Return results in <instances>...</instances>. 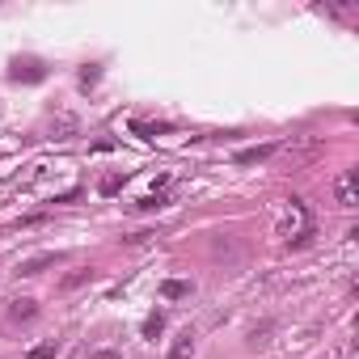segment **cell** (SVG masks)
<instances>
[{
    "mask_svg": "<svg viewBox=\"0 0 359 359\" xmlns=\"http://www.w3.org/2000/svg\"><path fill=\"white\" fill-rule=\"evenodd\" d=\"M89 359H123V355H118V351H93Z\"/></svg>",
    "mask_w": 359,
    "mask_h": 359,
    "instance_id": "e0dca14e",
    "label": "cell"
},
{
    "mask_svg": "<svg viewBox=\"0 0 359 359\" xmlns=\"http://www.w3.org/2000/svg\"><path fill=\"white\" fill-rule=\"evenodd\" d=\"M161 330H165V313H148V317H144V325H139V334H144L148 343L161 338Z\"/></svg>",
    "mask_w": 359,
    "mask_h": 359,
    "instance_id": "9c48e42d",
    "label": "cell"
},
{
    "mask_svg": "<svg viewBox=\"0 0 359 359\" xmlns=\"http://www.w3.org/2000/svg\"><path fill=\"white\" fill-rule=\"evenodd\" d=\"M334 195H338V207L355 211L359 207V190H355V170H343L338 178H334Z\"/></svg>",
    "mask_w": 359,
    "mask_h": 359,
    "instance_id": "7a4b0ae2",
    "label": "cell"
},
{
    "mask_svg": "<svg viewBox=\"0 0 359 359\" xmlns=\"http://www.w3.org/2000/svg\"><path fill=\"white\" fill-rule=\"evenodd\" d=\"M330 359H355V347H351V343H347V347H338V351H334V355H330Z\"/></svg>",
    "mask_w": 359,
    "mask_h": 359,
    "instance_id": "2e32d148",
    "label": "cell"
},
{
    "mask_svg": "<svg viewBox=\"0 0 359 359\" xmlns=\"http://www.w3.org/2000/svg\"><path fill=\"white\" fill-rule=\"evenodd\" d=\"M9 81H17V85H38V81H46V64H42V59H34V55L13 59Z\"/></svg>",
    "mask_w": 359,
    "mask_h": 359,
    "instance_id": "6da1fadb",
    "label": "cell"
},
{
    "mask_svg": "<svg viewBox=\"0 0 359 359\" xmlns=\"http://www.w3.org/2000/svg\"><path fill=\"white\" fill-rule=\"evenodd\" d=\"M77 81H81V89H93V85H98V81H102V64H85Z\"/></svg>",
    "mask_w": 359,
    "mask_h": 359,
    "instance_id": "7c38bea8",
    "label": "cell"
},
{
    "mask_svg": "<svg viewBox=\"0 0 359 359\" xmlns=\"http://www.w3.org/2000/svg\"><path fill=\"white\" fill-rule=\"evenodd\" d=\"M135 207H139V211H157V207H165V199H161V195H144Z\"/></svg>",
    "mask_w": 359,
    "mask_h": 359,
    "instance_id": "9a60e30c",
    "label": "cell"
},
{
    "mask_svg": "<svg viewBox=\"0 0 359 359\" xmlns=\"http://www.w3.org/2000/svg\"><path fill=\"white\" fill-rule=\"evenodd\" d=\"M161 296L165 300H186V296H195V283H190V279H165Z\"/></svg>",
    "mask_w": 359,
    "mask_h": 359,
    "instance_id": "ba28073f",
    "label": "cell"
},
{
    "mask_svg": "<svg viewBox=\"0 0 359 359\" xmlns=\"http://www.w3.org/2000/svg\"><path fill=\"white\" fill-rule=\"evenodd\" d=\"M118 186H123V178H118V174H110V178H102V195H118Z\"/></svg>",
    "mask_w": 359,
    "mask_h": 359,
    "instance_id": "5bb4252c",
    "label": "cell"
},
{
    "mask_svg": "<svg viewBox=\"0 0 359 359\" xmlns=\"http://www.w3.org/2000/svg\"><path fill=\"white\" fill-rule=\"evenodd\" d=\"M275 157V144H254V148H241L232 157V165H262V161H271Z\"/></svg>",
    "mask_w": 359,
    "mask_h": 359,
    "instance_id": "5b68a950",
    "label": "cell"
},
{
    "mask_svg": "<svg viewBox=\"0 0 359 359\" xmlns=\"http://www.w3.org/2000/svg\"><path fill=\"white\" fill-rule=\"evenodd\" d=\"M195 351H199L195 330H182L178 338H174V347H170V359H195Z\"/></svg>",
    "mask_w": 359,
    "mask_h": 359,
    "instance_id": "8992f818",
    "label": "cell"
},
{
    "mask_svg": "<svg viewBox=\"0 0 359 359\" xmlns=\"http://www.w3.org/2000/svg\"><path fill=\"white\" fill-rule=\"evenodd\" d=\"M51 131H55V139H72V135L81 131V123L72 114H59V123H51Z\"/></svg>",
    "mask_w": 359,
    "mask_h": 359,
    "instance_id": "30bf717a",
    "label": "cell"
},
{
    "mask_svg": "<svg viewBox=\"0 0 359 359\" xmlns=\"http://www.w3.org/2000/svg\"><path fill=\"white\" fill-rule=\"evenodd\" d=\"M55 355H59V343L55 338H46V343H38V347L26 351V359H55Z\"/></svg>",
    "mask_w": 359,
    "mask_h": 359,
    "instance_id": "8fae6325",
    "label": "cell"
},
{
    "mask_svg": "<svg viewBox=\"0 0 359 359\" xmlns=\"http://www.w3.org/2000/svg\"><path fill=\"white\" fill-rule=\"evenodd\" d=\"M85 279H93V271H72V275H64V283H59V287H64V292H72V287H81Z\"/></svg>",
    "mask_w": 359,
    "mask_h": 359,
    "instance_id": "4fadbf2b",
    "label": "cell"
},
{
    "mask_svg": "<svg viewBox=\"0 0 359 359\" xmlns=\"http://www.w3.org/2000/svg\"><path fill=\"white\" fill-rule=\"evenodd\" d=\"M271 334H275V317H262L258 325L245 330V347H250V351H262V347L271 343Z\"/></svg>",
    "mask_w": 359,
    "mask_h": 359,
    "instance_id": "277c9868",
    "label": "cell"
},
{
    "mask_svg": "<svg viewBox=\"0 0 359 359\" xmlns=\"http://www.w3.org/2000/svg\"><path fill=\"white\" fill-rule=\"evenodd\" d=\"M55 262H64V254H51V250H46V254H34V258H26V262L17 267V275H21V279H34V275H42L46 267H55Z\"/></svg>",
    "mask_w": 359,
    "mask_h": 359,
    "instance_id": "3957f363",
    "label": "cell"
},
{
    "mask_svg": "<svg viewBox=\"0 0 359 359\" xmlns=\"http://www.w3.org/2000/svg\"><path fill=\"white\" fill-rule=\"evenodd\" d=\"M38 317V300H30V296H21V300H13L9 304V321H17V325H26V321H34Z\"/></svg>",
    "mask_w": 359,
    "mask_h": 359,
    "instance_id": "52a82bcc",
    "label": "cell"
}]
</instances>
